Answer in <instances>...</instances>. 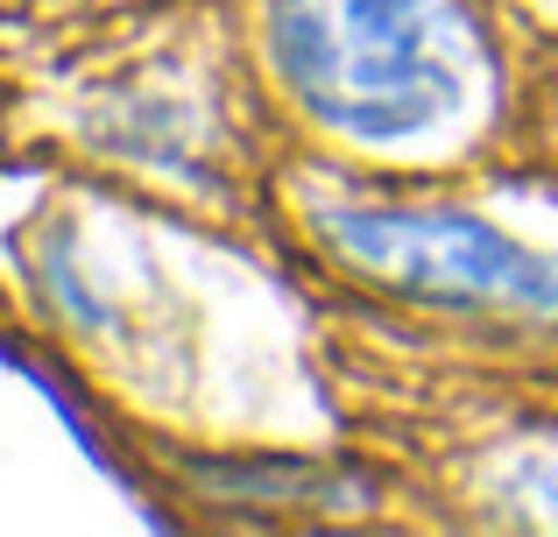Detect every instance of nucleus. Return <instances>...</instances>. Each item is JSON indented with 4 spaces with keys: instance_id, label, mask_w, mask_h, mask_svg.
<instances>
[{
    "instance_id": "1",
    "label": "nucleus",
    "mask_w": 558,
    "mask_h": 537,
    "mask_svg": "<svg viewBox=\"0 0 558 537\" xmlns=\"http://www.w3.org/2000/svg\"><path fill=\"white\" fill-rule=\"evenodd\" d=\"M269 42L298 107L361 142L424 135L460 99L432 0H276Z\"/></svg>"
},
{
    "instance_id": "2",
    "label": "nucleus",
    "mask_w": 558,
    "mask_h": 537,
    "mask_svg": "<svg viewBox=\"0 0 558 537\" xmlns=\"http://www.w3.org/2000/svg\"><path fill=\"white\" fill-rule=\"evenodd\" d=\"M332 248L354 269L466 312H551L558 269L517 234L474 212H417V206H340L326 212Z\"/></svg>"
},
{
    "instance_id": "3",
    "label": "nucleus",
    "mask_w": 558,
    "mask_h": 537,
    "mask_svg": "<svg viewBox=\"0 0 558 537\" xmlns=\"http://www.w3.org/2000/svg\"><path fill=\"white\" fill-rule=\"evenodd\" d=\"M523 496H531V510L545 516V524H558V467H531L523 474Z\"/></svg>"
}]
</instances>
